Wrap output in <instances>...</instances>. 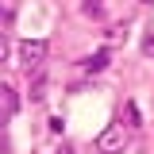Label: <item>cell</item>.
I'll return each instance as SVG.
<instances>
[{"label": "cell", "instance_id": "3957f363", "mask_svg": "<svg viewBox=\"0 0 154 154\" xmlns=\"http://www.w3.org/2000/svg\"><path fill=\"white\" fill-rule=\"evenodd\" d=\"M119 123H123L127 131H139V127H143V116H139V104H135V100H127V104H123V116H119Z\"/></svg>", "mask_w": 154, "mask_h": 154}, {"label": "cell", "instance_id": "277c9868", "mask_svg": "<svg viewBox=\"0 0 154 154\" xmlns=\"http://www.w3.org/2000/svg\"><path fill=\"white\" fill-rule=\"evenodd\" d=\"M0 108H4L8 116H16V108H19V96H16V89L0 85Z\"/></svg>", "mask_w": 154, "mask_h": 154}, {"label": "cell", "instance_id": "8992f818", "mask_svg": "<svg viewBox=\"0 0 154 154\" xmlns=\"http://www.w3.org/2000/svg\"><path fill=\"white\" fill-rule=\"evenodd\" d=\"M38 100H46V73L31 77V104H38Z\"/></svg>", "mask_w": 154, "mask_h": 154}, {"label": "cell", "instance_id": "ba28073f", "mask_svg": "<svg viewBox=\"0 0 154 154\" xmlns=\"http://www.w3.org/2000/svg\"><path fill=\"white\" fill-rule=\"evenodd\" d=\"M143 50H146V54H154V35L146 38V42H143Z\"/></svg>", "mask_w": 154, "mask_h": 154}, {"label": "cell", "instance_id": "6da1fadb", "mask_svg": "<svg viewBox=\"0 0 154 154\" xmlns=\"http://www.w3.org/2000/svg\"><path fill=\"white\" fill-rule=\"evenodd\" d=\"M19 62H23L27 73H42V66H46V42H42V38L19 42Z\"/></svg>", "mask_w": 154, "mask_h": 154}, {"label": "cell", "instance_id": "30bf717a", "mask_svg": "<svg viewBox=\"0 0 154 154\" xmlns=\"http://www.w3.org/2000/svg\"><path fill=\"white\" fill-rule=\"evenodd\" d=\"M58 154H73V150H69V146H62V150H58Z\"/></svg>", "mask_w": 154, "mask_h": 154}, {"label": "cell", "instance_id": "9c48e42d", "mask_svg": "<svg viewBox=\"0 0 154 154\" xmlns=\"http://www.w3.org/2000/svg\"><path fill=\"white\" fill-rule=\"evenodd\" d=\"M8 119H12V116H8V112H4V108H0V127H4V123H8Z\"/></svg>", "mask_w": 154, "mask_h": 154}, {"label": "cell", "instance_id": "5b68a950", "mask_svg": "<svg viewBox=\"0 0 154 154\" xmlns=\"http://www.w3.org/2000/svg\"><path fill=\"white\" fill-rule=\"evenodd\" d=\"M108 62H112V58H108V50H96V54H89L85 62H81V66H85L89 73H100V69H104Z\"/></svg>", "mask_w": 154, "mask_h": 154}, {"label": "cell", "instance_id": "7a4b0ae2", "mask_svg": "<svg viewBox=\"0 0 154 154\" xmlns=\"http://www.w3.org/2000/svg\"><path fill=\"white\" fill-rule=\"evenodd\" d=\"M123 139H127V127L123 123H108L100 131V139H96V150L100 154H116V150H123Z\"/></svg>", "mask_w": 154, "mask_h": 154}, {"label": "cell", "instance_id": "52a82bcc", "mask_svg": "<svg viewBox=\"0 0 154 154\" xmlns=\"http://www.w3.org/2000/svg\"><path fill=\"white\" fill-rule=\"evenodd\" d=\"M8 50H12V42H8L4 31H0V62H8Z\"/></svg>", "mask_w": 154, "mask_h": 154}]
</instances>
